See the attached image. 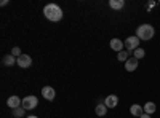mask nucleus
<instances>
[{
  "label": "nucleus",
  "mask_w": 160,
  "mask_h": 118,
  "mask_svg": "<svg viewBox=\"0 0 160 118\" xmlns=\"http://www.w3.org/2000/svg\"><path fill=\"white\" fill-rule=\"evenodd\" d=\"M11 54L15 56V58H19V56L22 54V53H21V48H19V46H15V48L11 50Z\"/></svg>",
  "instance_id": "6ab92c4d"
},
{
  "label": "nucleus",
  "mask_w": 160,
  "mask_h": 118,
  "mask_svg": "<svg viewBox=\"0 0 160 118\" xmlns=\"http://www.w3.org/2000/svg\"><path fill=\"white\" fill-rule=\"evenodd\" d=\"M104 104H106V107H108V109H115L118 106V97L115 94H111V96H108L104 99Z\"/></svg>",
  "instance_id": "1a4fd4ad"
},
{
  "label": "nucleus",
  "mask_w": 160,
  "mask_h": 118,
  "mask_svg": "<svg viewBox=\"0 0 160 118\" xmlns=\"http://www.w3.org/2000/svg\"><path fill=\"white\" fill-rule=\"evenodd\" d=\"M154 35H155L154 26H151V24H141V26H138L136 37L139 38V40H151V38H154Z\"/></svg>",
  "instance_id": "f03ea898"
},
{
  "label": "nucleus",
  "mask_w": 160,
  "mask_h": 118,
  "mask_svg": "<svg viewBox=\"0 0 160 118\" xmlns=\"http://www.w3.org/2000/svg\"><path fill=\"white\" fill-rule=\"evenodd\" d=\"M28 118H38V116H35V115H29Z\"/></svg>",
  "instance_id": "4be33fe9"
},
{
  "label": "nucleus",
  "mask_w": 160,
  "mask_h": 118,
  "mask_svg": "<svg viewBox=\"0 0 160 118\" xmlns=\"http://www.w3.org/2000/svg\"><path fill=\"white\" fill-rule=\"evenodd\" d=\"M139 42H141V40H139L136 35H131V37L125 38V50H128V51L138 50V48H139Z\"/></svg>",
  "instance_id": "7ed1b4c3"
},
{
  "label": "nucleus",
  "mask_w": 160,
  "mask_h": 118,
  "mask_svg": "<svg viewBox=\"0 0 160 118\" xmlns=\"http://www.w3.org/2000/svg\"><path fill=\"white\" fill-rule=\"evenodd\" d=\"M43 15L48 21H53V22H58L62 19V10L59 5L56 3H48L43 7Z\"/></svg>",
  "instance_id": "f257e3e1"
},
{
  "label": "nucleus",
  "mask_w": 160,
  "mask_h": 118,
  "mask_svg": "<svg viewBox=\"0 0 160 118\" xmlns=\"http://www.w3.org/2000/svg\"><path fill=\"white\" fill-rule=\"evenodd\" d=\"M154 7H155V3H154V2H151V3L146 5V8H148V10H151V8H154Z\"/></svg>",
  "instance_id": "aec40b11"
},
{
  "label": "nucleus",
  "mask_w": 160,
  "mask_h": 118,
  "mask_svg": "<svg viewBox=\"0 0 160 118\" xmlns=\"http://www.w3.org/2000/svg\"><path fill=\"white\" fill-rule=\"evenodd\" d=\"M37 106H38V99L35 96H26L22 99V107L26 110H34Z\"/></svg>",
  "instance_id": "20e7f679"
},
{
  "label": "nucleus",
  "mask_w": 160,
  "mask_h": 118,
  "mask_svg": "<svg viewBox=\"0 0 160 118\" xmlns=\"http://www.w3.org/2000/svg\"><path fill=\"white\" fill-rule=\"evenodd\" d=\"M42 96L47 101H53V99L56 97V93H55V89H53L51 86H43L42 88Z\"/></svg>",
  "instance_id": "0eeeda50"
},
{
  "label": "nucleus",
  "mask_w": 160,
  "mask_h": 118,
  "mask_svg": "<svg viewBox=\"0 0 160 118\" xmlns=\"http://www.w3.org/2000/svg\"><path fill=\"white\" fill-rule=\"evenodd\" d=\"M142 109H144V113L152 115V113L157 110V106H155V102H146L144 106H142Z\"/></svg>",
  "instance_id": "ddd939ff"
},
{
  "label": "nucleus",
  "mask_w": 160,
  "mask_h": 118,
  "mask_svg": "<svg viewBox=\"0 0 160 118\" xmlns=\"http://www.w3.org/2000/svg\"><path fill=\"white\" fill-rule=\"evenodd\" d=\"M151 116H152V115H148V113H142V115H141L139 118H151Z\"/></svg>",
  "instance_id": "412c9836"
},
{
  "label": "nucleus",
  "mask_w": 160,
  "mask_h": 118,
  "mask_svg": "<svg viewBox=\"0 0 160 118\" xmlns=\"http://www.w3.org/2000/svg\"><path fill=\"white\" fill-rule=\"evenodd\" d=\"M109 46L112 48V51H117V53H120V51H123L125 43H123L122 40H120V38H112L111 43H109Z\"/></svg>",
  "instance_id": "6e6552de"
},
{
  "label": "nucleus",
  "mask_w": 160,
  "mask_h": 118,
  "mask_svg": "<svg viewBox=\"0 0 160 118\" xmlns=\"http://www.w3.org/2000/svg\"><path fill=\"white\" fill-rule=\"evenodd\" d=\"M117 59L120 62H127L130 59V51H120V53L117 54Z\"/></svg>",
  "instance_id": "dca6fc26"
},
{
  "label": "nucleus",
  "mask_w": 160,
  "mask_h": 118,
  "mask_svg": "<svg viewBox=\"0 0 160 118\" xmlns=\"http://www.w3.org/2000/svg\"><path fill=\"white\" fill-rule=\"evenodd\" d=\"M3 65H7V67H11V65H15L16 62H18V58H15L11 53L10 54H7V56H3Z\"/></svg>",
  "instance_id": "f8f14e48"
},
{
  "label": "nucleus",
  "mask_w": 160,
  "mask_h": 118,
  "mask_svg": "<svg viewBox=\"0 0 160 118\" xmlns=\"http://www.w3.org/2000/svg\"><path fill=\"white\" fill-rule=\"evenodd\" d=\"M21 69H28L29 65L32 64V59H31V56H28V54H21L19 58H18V62H16Z\"/></svg>",
  "instance_id": "423d86ee"
},
{
  "label": "nucleus",
  "mask_w": 160,
  "mask_h": 118,
  "mask_svg": "<svg viewBox=\"0 0 160 118\" xmlns=\"http://www.w3.org/2000/svg\"><path fill=\"white\" fill-rule=\"evenodd\" d=\"M95 112H96L98 116H104L106 113H108V107H106L104 102H99L98 106H96V109H95Z\"/></svg>",
  "instance_id": "2eb2a0df"
},
{
  "label": "nucleus",
  "mask_w": 160,
  "mask_h": 118,
  "mask_svg": "<svg viewBox=\"0 0 160 118\" xmlns=\"http://www.w3.org/2000/svg\"><path fill=\"white\" fill-rule=\"evenodd\" d=\"M144 56H146V51H144L142 48H138V50L133 51V58H136L138 61H139V59H142Z\"/></svg>",
  "instance_id": "f3484780"
},
{
  "label": "nucleus",
  "mask_w": 160,
  "mask_h": 118,
  "mask_svg": "<svg viewBox=\"0 0 160 118\" xmlns=\"http://www.w3.org/2000/svg\"><path fill=\"white\" fill-rule=\"evenodd\" d=\"M7 106H8L11 110H15V109H18V107L22 106V101H21L18 96H10L8 101H7Z\"/></svg>",
  "instance_id": "39448f33"
},
{
  "label": "nucleus",
  "mask_w": 160,
  "mask_h": 118,
  "mask_svg": "<svg viewBox=\"0 0 160 118\" xmlns=\"http://www.w3.org/2000/svg\"><path fill=\"white\" fill-rule=\"evenodd\" d=\"M22 115H26V109L21 106V107H18V109H15V110H13V116H15V118H21Z\"/></svg>",
  "instance_id": "a211bd4d"
},
{
  "label": "nucleus",
  "mask_w": 160,
  "mask_h": 118,
  "mask_svg": "<svg viewBox=\"0 0 160 118\" xmlns=\"http://www.w3.org/2000/svg\"><path fill=\"white\" fill-rule=\"evenodd\" d=\"M130 113L133 115V116H141L142 113H144V109H142V106H139V104H133V106L130 107Z\"/></svg>",
  "instance_id": "9b49d317"
},
{
  "label": "nucleus",
  "mask_w": 160,
  "mask_h": 118,
  "mask_svg": "<svg viewBox=\"0 0 160 118\" xmlns=\"http://www.w3.org/2000/svg\"><path fill=\"white\" fill-rule=\"evenodd\" d=\"M138 64H139V61H138L136 58H130V59L125 62V70H127V72H135V70L138 69Z\"/></svg>",
  "instance_id": "9d476101"
},
{
  "label": "nucleus",
  "mask_w": 160,
  "mask_h": 118,
  "mask_svg": "<svg viewBox=\"0 0 160 118\" xmlns=\"http://www.w3.org/2000/svg\"><path fill=\"white\" fill-rule=\"evenodd\" d=\"M109 7L112 10H122L125 7V2L123 0H109Z\"/></svg>",
  "instance_id": "4468645a"
}]
</instances>
